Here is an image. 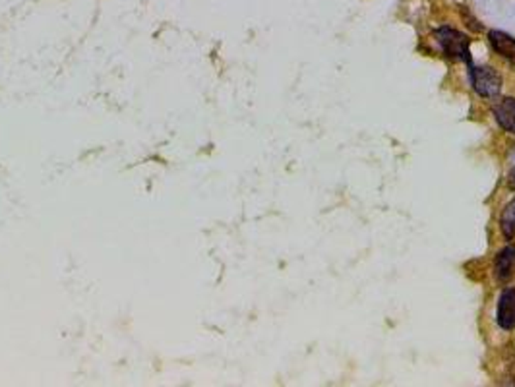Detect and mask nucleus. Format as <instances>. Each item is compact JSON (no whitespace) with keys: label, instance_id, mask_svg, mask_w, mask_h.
Instances as JSON below:
<instances>
[{"label":"nucleus","instance_id":"obj_7","mask_svg":"<svg viewBox=\"0 0 515 387\" xmlns=\"http://www.w3.org/2000/svg\"><path fill=\"white\" fill-rule=\"evenodd\" d=\"M500 227H502V232L504 236L509 240L515 236V198L512 202L505 205L504 213L500 217Z\"/></svg>","mask_w":515,"mask_h":387},{"label":"nucleus","instance_id":"obj_8","mask_svg":"<svg viewBox=\"0 0 515 387\" xmlns=\"http://www.w3.org/2000/svg\"><path fill=\"white\" fill-rule=\"evenodd\" d=\"M507 186H509V188H515V167L509 171V174H507Z\"/></svg>","mask_w":515,"mask_h":387},{"label":"nucleus","instance_id":"obj_5","mask_svg":"<svg viewBox=\"0 0 515 387\" xmlns=\"http://www.w3.org/2000/svg\"><path fill=\"white\" fill-rule=\"evenodd\" d=\"M515 271V246H505L504 250L498 252L494 260V277L500 283L512 279Z\"/></svg>","mask_w":515,"mask_h":387},{"label":"nucleus","instance_id":"obj_6","mask_svg":"<svg viewBox=\"0 0 515 387\" xmlns=\"http://www.w3.org/2000/svg\"><path fill=\"white\" fill-rule=\"evenodd\" d=\"M496 122L504 128L505 132L515 134V99L514 97H505L498 105L494 106Z\"/></svg>","mask_w":515,"mask_h":387},{"label":"nucleus","instance_id":"obj_2","mask_svg":"<svg viewBox=\"0 0 515 387\" xmlns=\"http://www.w3.org/2000/svg\"><path fill=\"white\" fill-rule=\"evenodd\" d=\"M469 79L473 84V89L480 97L494 99L502 91V76L490 66H471Z\"/></svg>","mask_w":515,"mask_h":387},{"label":"nucleus","instance_id":"obj_1","mask_svg":"<svg viewBox=\"0 0 515 387\" xmlns=\"http://www.w3.org/2000/svg\"><path fill=\"white\" fill-rule=\"evenodd\" d=\"M436 41L438 47L442 48V53L447 58L471 64V48H469V37L465 33L453 28H440L436 31Z\"/></svg>","mask_w":515,"mask_h":387},{"label":"nucleus","instance_id":"obj_3","mask_svg":"<svg viewBox=\"0 0 515 387\" xmlns=\"http://www.w3.org/2000/svg\"><path fill=\"white\" fill-rule=\"evenodd\" d=\"M498 325L505 331L515 329V287L502 290L498 299Z\"/></svg>","mask_w":515,"mask_h":387},{"label":"nucleus","instance_id":"obj_4","mask_svg":"<svg viewBox=\"0 0 515 387\" xmlns=\"http://www.w3.org/2000/svg\"><path fill=\"white\" fill-rule=\"evenodd\" d=\"M488 41L500 57L509 62V66L515 68V39L512 35H507L505 31H498L492 29L488 33Z\"/></svg>","mask_w":515,"mask_h":387}]
</instances>
